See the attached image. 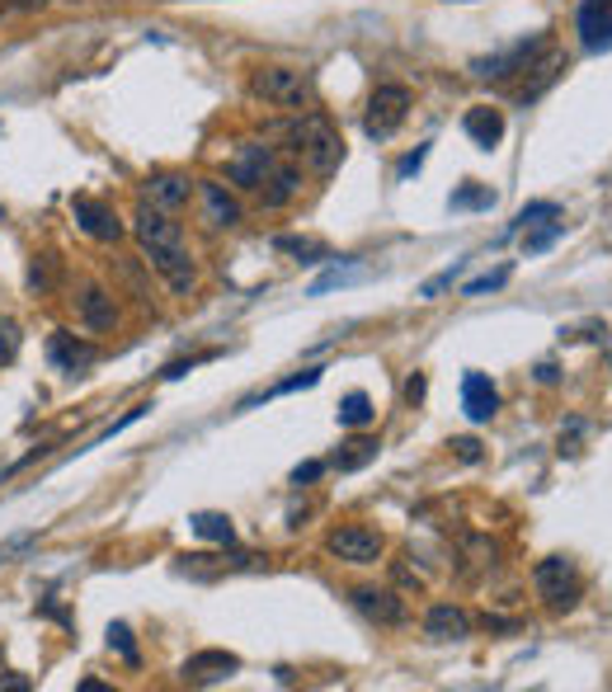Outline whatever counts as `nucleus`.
Masks as SVG:
<instances>
[{"label":"nucleus","instance_id":"nucleus-1","mask_svg":"<svg viewBox=\"0 0 612 692\" xmlns=\"http://www.w3.org/2000/svg\"><path fill=\"white\" fill-rule=\"evenodd\" d=\"M133 231H137V246H141V254H147V264L179 297H189L198 274H193V254H189V246H184L179 222H170V212H161V207L141 203L137 217H133Z\"/></svg>","mask_w":612,"mask_h":692},{"label":"nucleus","instance_id":"nucleus-2","mask_svg":"<svg viewBox=\"0 0 612 692\" xmlns=\"http://www.w3.org/2000/svg\"><path fill=\"white\" fill-rule=\"evenodd\" d=\"M292 147L302 155V165L321 179H330L335 169L345 165V137L335 133V123L325 118V113H307V118L292 127Z\"/></svg>","mask_w":612,"mask_h":692},{"label":"nucleus","instance_id":"nucleus-3","mask_svg":"<svg viewBox=\"0 0 612 692\" xmlns=\"http://www.w3.org/2000/svg\"><path fill=\"white\" fill-rule=\"evenodd\" d=\"M250 95H260L274 109H307L311 104V76L297 66H264L250 76Z\"/></svg>","mask_w":612,"mask_h":692},{"label":"nucleus","instance_id":"nucleus-4","mask_svg":"<svg viewBox=\"0 0 612 692\" xmlns=\"http://www.w3.org/2000/svg\"><path fill=\"white\" fill-rule=\"evenodd\" d=\"M405 113H410V90H405V85H377L373 99H367V113H363V133L373 141H387V137L401 133Z\"/></svg>","mask_w":612,"mask_h":692},{"label":"nucleus","instance_id":"nucleus-5","mask_svg":"<svg viewBox=\"0 0 612 692\" xmlns=\"http://www.w3.org/2000/svg\"><path fill=\"white\" fill-rule=\"evenodd\" d=\"M533 584L537 593L547 599V607H575L579 599V575H575V561H565V556H547V561H537L533 565Z\"/></svg>","mask_w":612,"mask_h":692},{"label":"nucleus","instance_id":"nucleus-6","mask_svg":"<svg viewBox=\"0 0 612 692\" xmlns=\"http://www.w3.org/2000/svg\"><path fill=\"white\" fill-rule=\"evenodd\" d=\"M325 551L345 565H377L382 561V532L363 528V523H349V528H335L325 537Z\"/></svg>","mask_w":612,"mask_h":692},{"label":"nucleus","instance_id":"nucleus-7","mask_svg":"<svg viewBox=\"0 0 612 692\" xmlns=\"http://www.w3.org/2000/svg\"><path fill=\"white\" fill-rule=\"evenodd\" d=\"M193 193H198V184L189 175H179V169H161V175H151L141 184V203H151L161 212H179Z\"/></svg>","mask_w":612,"mask_h":692},{"label":"nucleus","instance_id":"nucleus-8","mask_svg":"<svg viewBox=\"0 0 612 692\" xmlns=\"http://www.w3.org/2000/svg\"><path fill=\"white\" fill-rule=\"evenodd\" d=\"M198 203H203V222L212 226V231H232V226H240V203L226 184L198 179Z\"/></svg>","mask_w":612,"mask_h":692},{"label":"nucleus","instance_id":"nucleus-9","mask_svg":"<svg viewBox=\"0 0 612 692\" xmlns=\"http://www.w3.org/2000/svg\"><path fill=\"white\" fill-rule=\"evenodd\" d=\"M353 607L377 627H405V599L396 589H353Z\"/></svg>","mask_w":612,"mask_h":692},{"label":"nucleus","instance_id":"nucleus-10","mask_svg":"<svg viewBox=\"0 0 612 692\" xmlns=\"http://www.w3.org/2000/svg\"><path fill=\"white\" fill-rule=\"evenodd\" d=\"M71 212H76L80 231L95 236V240H123V217L113 212L109 203H99V198H71Z\"/></svg>","mask_w":612,"mask_h":692},{"label":"nucleus","instance_id":"nucleus-11","mask_svg":"<svg viewBox=\"0 0 612 692\" xmlns=\"http://www.w3.org/2000/svg\"><path fill=\"white\" fill-rule=\"evenodd\" d=\"M278 169V155L268 151V147H260V141H250V147H240V155L232 161V184H240V189H264V179Z\"/></svg>","mask_w":612,"mask_h":692},{"label":"nucleus","instance_id":"nucleus-12","mask_svg":"<svg viewBox=\"0 0 612 692\" xmlns=\"http://www.w3.org/2000/svg\"><path fill=\"white\" fill-rule=\"evenodd\" d=\"M240 669V655L232 650H198V655L184 659V683H222V678H232Z\"/></svg>","mask_w":612,"mask_h":692},{"label":"nucleus","instance_id":"nucleus-13","mask_svg":"<svg viewBox=\"0 0 612 692\" xmlns=\"http://www.w3.org/2000/svg\"><path fill=\"white\" fill-rule=\"evenodd\" d=\"M547 48V38L537 34V38H523L519 48H509L504 56H486V62H476V76H490V80H504V76H514V71H528L533 66V56Z\"/></svg>","mask_w":612,"mask_h":692},{"label":"nucleus","instance_id":"nucleus-14","mask_svg":"<svg viewBox=\"0 0 612 692\" xmlns=\"http://www.w3.org/2000/svg\"><path fill=\"white\" fill-rule=\"evenodd\" d=\"M462 410L472 424H490L495 410H500V391L490 387L486 373H466L462 377Z\"/></svg>","mask_w":612,"mask_h":692},{"label":"nucleus","instance_id":"nucleus-15","mask_svg":"<svg viewBox=\"0 0 612 692\" xmlns=\"http://www.w3.org/2000/svg\"><path fill=\"white\" fill-rule=\"evenodd\" d=\"M424 636H429V641H466V636H472V617L452 603H434L429 613H424Z\"/></svg>","mask_w":612,"mask_h":692},{"label":"nucleus","instance_id":"nucleus-16","mask_svg":"<svg viewBox=\"0 0 612 692\" xmlns=\"http://www.w3.org/2000/svg\"><path fill=\"white\" fill-rule=\"evenodd\" d=\"M80 320H85V330H95V335L113 330V325H118V302H113V292L90 282V288L80 292Z\"/></svg>","mask_w":612,"mask_h":692},{"label":"nucleus","instance_id":"nucleus-17","mask_svg":"<svg viewBox=\"0 0 612 692\" xmlns=\"http://www.w3.org/2000/svg\"><path fill=\"white\" fill-rule=\"evenodd\" d=\"M48 358L62 367V373H85V367L95 363V349L90 344H80L71 330H57L52 335V344H48Z\"/></svg>","mask_w":612,"mask_h":692},{"label":"nucleus","instance_id":"nucleus-18","mask_svg":"<svg viewBox=\"0 0 612 692\" xmlns=\"http://www.w3.org/2000/svg\"><path fill=\"white\" fill-rule=\"evenodd\" d=\"M462 127H466V137H472L480 151H495L504 141V113L500 109H472L462 118Z\"/></svg>","mask_w":612,"mask_h":692},{"label":"nucleus","instance_id":"nucleus-19","mask_svg":"<svg viewBox=\"0 0 612 692\" xmlns=\"http://www.w3.org/2000/svg\"><path fill=\"white\" fill-rule=\"evenodd\" d=\"M297 189H302V169H292V165H278L274 175L264 179V189H260V203L264 207H288Z\"/></svg>","mask_w":612,"mask_h":692},{"label":"nucleus","instance_id":"nucleus-20","mask_svg":"<svg viewBox=\"0 0 612 692\" xmlns=\"http://www.w3.org/2000/svg\"><path fill=\"white\" fill-rule=\"evenodd\" d=\"M377 452H382L377 438H349V443L330 457V466H335V471H359V466L377 462Z\"/></svg>","mask_w":612,"mask_h":692},{"label":"nucleus","instance_id":"nucleus-21","mask_svg":"<svg viewBox=\"0 0 612 692\" xmlns=\"http://www.w3.org/2000/svg\"><path fill=\"white\" fill-rule=\"evenodd\" d=\"M335 419L345 424V429H363V424H373V419H377V410H373V395H367V391H349L345 401H339Z\"/></svg>","mask_w":612,"mask_h":692},{"label":"nucleus","instance_id":"nucleus-22","mask_svg":"<svg viewBox=\"0 0 612 692\" xmlns=\"http://www.w3.org/2000/svg\"><path fill=\"white\" fill-rule=\"evenodd\" d=\"M274 250L283 254H297L302 264H325L330 260V250H325V240H311V236H278L274 240Z\"/></svg>","mask_w":612,"mask_h":692},{"label":"nucleus","instance_id":"nucleus-23","mask_svg":"<svg viewBox=\"0 0 612 692\" xmlns=\"http://www.w3.org/2000/svg\"><path fill=\"white\" fill-rule=\"evenodd\" d=\"M193 532L203 537V542H222V546H232L236 542V528H232V518L226 514H193Z\"/></svg>","mask_w":612,"mask_h":692},{"label":"nucleus","instance_id":"nucleus-24","mask_svg":"<svg viewBox=\"0 0 612 692\" xmlns=\"http://www.w3.org/2000/svg\"><path fill=\"white\" fill-rule=\"evenodd\" d=\"M557 217H561V207H557V203H528V207H523L519 217H514V226H509L504 236H519V231H528V226H542V222H557Z\"/></svg>","mask_w":612,"mask_h":692},{"label":"nucleus","instance_id":"nucleus-25","mask_svg":"<svg viewBox=\"0 0 612 692\" xmlns=\"http://www.w3.org/2000/svg\"><path fill=\"white\" fill-rule=\"evenodd\" d=\"M561 66H565V56H561V52H551L547 62H537V66H533V71H537V80H533V85H523V99H537V95H542L547 85L561 76Z\"/></svg>","mask_w":612,"mask_h":692},{"label":"nucleus","instance_id":"nucleus-26","mask_svg":"<svg viewBox=\"0 0 612 692\" xmlns=\"http://www.w3.org/2000/svg\"><path fill=\"white\" fill-rule=\"evenodd\" d=\"M448 203H452V212H472V207H490L495 193L486 189V184H466V189H458Z\"/></svg>","mask_w":612,"mask_h":692},{"label":"nucleus","instance_id":"nucleus-27","mask_svg":"<svg viewBox=\"0 0 612 692\" xmlns=\"http://www.w3.org/2000/svg\"><path fill=\"white\" fill-rule=\"evenodd\" d=\"M561 236H565V222H547V226H537V231L528 226V240H523V250H528V254H542V250L557 246Z\"/></svg>","mask_w":612,"mask_h":692},{"label":"nucleus","instance_id":"nucleus-28","mask_svg":"<svg viewBox=\"0 0 612 692\" xmlns=\"http://www.w3.org/2000/svg\"><path fill=\"white\" fill-rule=\"evenodd\" d=\"M20 344H24L20 325H14L10 316H0V367H10L14 358H20Z\"/></svg>","mask_w":612,"mask_h":692},{"label":"nucleus","instance_id":"nucleus-29","mask_svg":"<svg viewBox=\"0 0 612 692\" xmlns=\"http://www.w3.org/2000/svg\"><path fill=\"white\" fill-rule=\"evenodd\" d=\"M462 268H466V260H458V264H452V268H444V274H434L429 282H424V288H420V297H424V302H434V297L438 292H448L452 288V282H458L462 278Z\"/></svg>","mask_w":612,"mask_h":692},{"label":"nucleus","instance_id":"nucleus-30","mask_svg":"<svg viewBox=\"0 0 612 692\" xmlns=\"http://www.w3.org/2000/svg\"><path fill=\"white\" fill-rule=\"evenodd\" d=\"M509 282V264L504 268H495V274H480V278H472L462 288V297H486V292H495V288H504Z\"/></svg>","mask_w":612,"mask_h":692},{"label":"nucleus","instance_id":"nucleus-31","mask_svg":"<svg viewBox=\"0 0 612 692\" xmlns=\"http://www.w3.org/2000/svg\"><path fill=\"white\" fill-rule=\"evenodd\" d=\"M109 645L118 650L127 664H137V645H133V631H127V621H113V627H109Z\"/></svg>","mask_w":612,"mask_h":692},{"label":"nucleus","instance_id":"nucleus-32","mask_svg":"<svg viewBox=\"0 0 612 692\" xmlns=\"http://www.w3.org/2000/svg\"><path fill=\"white\" fill-rule=\"evenodd\" d=\"M316 381H321V367H302V373H297V377H288V381H278V387H274V391H268V395H288V391H307V387H316Z\"/></svg>","mask_w":612,"mask_h":692},{"label":"nucleus","instance_id":"nucleus-33","mask_svg":"<svg viewBox=\"0 0 612 692\" xmlns=\"http://www.w3.org/2000/svg\"><path fill=\"white\" fill-rule=\"evenodd\" d=\"M349 278H353V274H339V268H330V274H325V278H316V282H311V297H321V292H330V288H345Z\"/></svg>","mask_w":612,"mask_h":692},{"label":"nucleus","instance_id":"nucleus-34","mask_svg":"<svg viewBox=\"0 0 612 692\" xmlns=\"http://www.w3.org/2000/svg\"><path fill=\"white\" fill-rule=\"evenodd\" d=\"M28 282H34L38 292H48V282H52V260H38L34 268H28Z\"/></svg>","mask_w":612,"mask_h":692},{"label":"nucleus","instance_id":"nucleus-35","mask_svg":"<svg viewBox=\"0 0 612 692\" xmlns=\"http://www.w3.org/2000/svg\"><path fill=\"white\" fill-rule=\"evenodd\" d=\"M325 471V462H307V466H297L292 471V486H311V480H316Z\"/></svg>","mask_w":612,"mask_h":692},{"label":"nucleus","instance_id":"nucleus-36","mask_svg":"<svg viewBox=\"0 0 612 692\" xmlns=\"http://www.w3.org/2000/svg\"><path fill=\"white\" fill-rule=\"evenodd\" d=\"M452 452H458L462 462H480V443H476V438H458V443H452Z\"/></svg>","mask_w":612,"mask_h":692},{"label":"nucleus","instance_id":"nucleus-37","mask_svg":"<svg viewBox=\"0 0 612 692\" xmlns=\"http://www.w3.org/2000/svg\"><path fill=\"white\" fill-rule=\"evenodd\" d=\"M424 155H429V147H420L415 155H405V161H401V179H410V175H415V169L424 165Z\"/></svg>","mask_w":612,"mask_h":692},{"label":"nucleus","instance_id":"nucleus-38","mask_svg":"<svg viewBox=\"0 0 612 692\" xmlns=\"http://www.w3.org/2000/svg\"><path fill=\"white\" fill-rule=\"evenodd\" d=\"M405 401H410V405H420V401H424V377H420V373L405 381Z\"/></svg>","mask_w":612,"mask_h":692},{"label":"nucleus","instance_id":"nucleus-39","mask_svg":"<svg viewBox=\"0 0 612 692\" xmlns=\"http://www.w3.org/2000/svg\"><path fill=\"white\" fill-rule=\"evenodd\" d=\"M0 688H14V692H28V688H34V683H28V678H24V674H5V678H0Z\"/></svg>","mask_w":612,"mask_h":692},{"label":"nucleus","instance_id":"nucleus-40","mask_svg":"<svg viewBox=\"0 0 612 692\" xmlns=\"http://www.w3.org/2000/svg\"><path fill=\"white\" fill-rule=\"evenodd\" d=\"M537 381H547V387H551V381H557V367L542 363V367H537Z\"/></svg>","mask_w":612,"mask_h":692},{"label":"nucleus","instance_id":"nucleus-41","mask_svg":"<svg viewBox=\"0 0 612 692\" xmlns=\"http://www.w3.org/2000/svg\"><path fill=\"white\" fill-rule=\"evenodd\" d=\"M608 358H612V344H608Z\"/></svg>","mask_w":612,"mask_h":692}]
</instances>
